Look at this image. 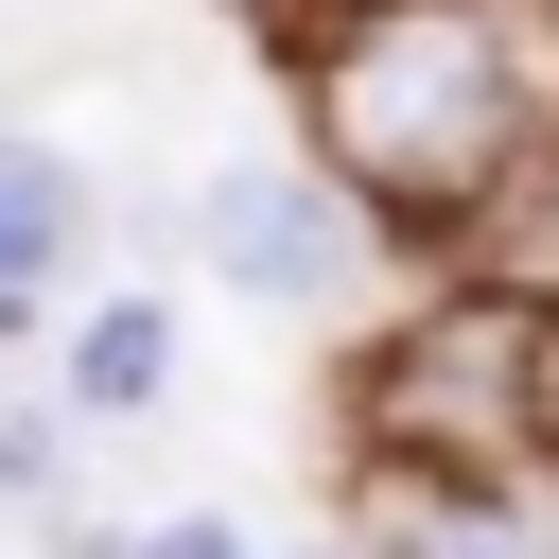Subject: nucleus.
<instances>
[{
	"instance_id": "nucleus-8",
	"label": "nucleus",
	"mask_w": 559,
	"mask_h": 559,
	"mask_svg": "<svg viewBox=\"0 0 559 559\" xmlns=\"http://www.w3.org/2000/svg\"><path fill=\"white\" fill-rule=\"evenodd\" d=\"M524 402H542V454H559V297H542V349H524Z\"/></svg>"
},
{
	"instance_id": "nucleus-3",
	"label": "nucleus",
	"mask_w": 559,
	"mask_h": 559,
	"mask_svg": "<svg viewBox=\"0 0 559 559\" xmlns=\"http://www.w3.org/2000/svg\"><path fill=\"white\" fill-rule=\"evenodd\" d=\"M367 559H559V454L524 472H349Z\"/></svg>"
},
{
	"instance_id": "nucleus-10",
	"label": "nucleus",
	"mask_w": 559,
	"mask_h": 559,
	"mask_svg": "<svg viewBox=\"0 0 559 559\" xmlns=\"http://www.w3.org/2000/svg\"><path fill=\"white\" fill-rule=\"evenodd\" d=\"M280 559H367V542H349V507H332V524H314V542H280Z\"/></svg>"
},
{
	"instance_id": "nucleus-7",
	"label": "nucleus",
	"mask_w": 559,
	"mask_h": 559,
	"mask_svg": "<svg viewBox=\"0 0 559 559\" xmlns=\"http://www.w3.org/2000/svg\"><path fill=\"white\" fill-rule=\"evenodd\" d=\"M140 559H262V542H245L227 507H157V524H140Z\"/></svg>"
},
{
	"instance_id": "nucleus-9",
	"label": "nucleus",
	"mask_w": 559,
	"mask_h": 559,
	"mask_svg": "<svg viewBox=\"0 0 559 559\" xmlns=\"http://www.w3.org/2000/svg\"><path fill=\"white\" fill-rule=\"evenodd\" d=\"M52 559H140V542L122 524H52Z\"/></svg>"
},
{
	"instance_id": "nucleus-1",
	"label": "nucleus",
	"mask_w": 559,
	"mask_h": 559,
	"mask_svg": "<svg viewBox=\"0 0 559 559\" xmlns=\"http://www.w3.org/2000/svg\"><path fill=\"white\" fill-rule=\"evenodd\" d=\"M524 349H542V297H489V280L384 297L349 349V472H524L542 454Z\"/></svg>"
},
{
	"instance_id": "nucleus-5",
	"label": "nucleus",
	"mask_w": 559,
	"mask_h": 559,
	"mask_svg": "<svg viewBox=\"0 0 559 559\" xmlns=\"http://www.w3.org/2000/svg\"><path fill=\"white\" fill-rule=\"evenodd\" d=\"M175 349H192L175 297L122 280V297H87V314L52 332V402H70V419H157V402H175Z\"/></svg>"
},
{
	"instance_id": "nucleus-6",
	"label": "nucleus",
	"mask_w": 559,
	"mask_h": 559,
	"mask_svg": "<svg viewBox=\"0 0 559 559\" xmlns=\"http://www.w3.org/2000/svg\"><path fill=\"white\" fill-rule=\"evenodd\" d=\"M0 507H35V542L70 524V402H35V384L0 402Z\"/></svg>"
},
{
	"instance_id": "nucleus-2",
	"label": "nucleus",
	"mask_w": 559,
	"mask_h": 559,
	"mask_svg": "<svg viewBox=\"0 0 559 559\" xmlns=\"http://www.w3.org/2000/svg\"><path fill=\"white\" fill-rule=\"evenodd\" d=\"M175 245H192L227 297H262V314H367V280H384V227H367L314 157H227V175L175 210Z\"/></svg>"
},
{
	"instance_id": "nucleus-4",
	"label": "nucleus",
	"mask_w": 559,
	"mask_h": 559,
	"mask_svg": "<svg viewBox=\"0 0 559 559\" xmlns=\"http://www.w3.org/2000/svg\"><path fill=\"white\" fill-rule=\"evenodd\" d=\"M70 262H87V175H70V140L0 122V349H35Z\"/></svg>"
}]
</instances>
